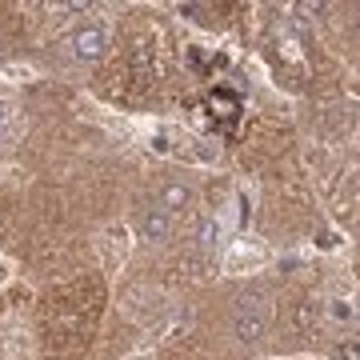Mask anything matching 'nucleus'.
<instances>
[{
	"instance_id": "nucleus-1",
	"label": "nucleus",
	"mask_w": 360,
	"mask_h": 360,
	"mask_svg": "<svg viewBox=\"0 0 360 360\" xmlns=\"http://www.w3.org/2000/svg\"><path fill=\"white\" fill-rule=\"evenodd\" d=\"M232 333L245 345H257L260 336L269 333V312H264L260 296H240L236 300V309H232Z\"/></svg>"
},
{
	"instance_id": "nucleus-2",
	"label": "nucleus",
	"mask_w": 360,
	"mask_h": 360,
	"mask_svg": "<svg viewBox=\"0 0 360 360\" xmlns=\"http://www.w3.org/2000/svg\"><path fill=\"white\" fill-rule=\"evenodd\" d=\"M68 49H72L77 60L92 65V60H101L104 49H108V32H104L101 25H80L77 32H72V40H68Z\"/></svg>"
},
{
	"instance_id": "nucleus-3",
	"label": "nucleus",
	"mask_w": 360,
	"mask_h": 360,
	"mask_svg": "<svg viewBox=\"0 0 360 360\" xmlns=\"http://www.w3.org/2000/svg\"><path fill=\"white\" fill-rule=\"evenodd\" d=\"M193 205V188L188 184H180V180H172V184H165L160 188V200H156V208H165L168 217H176L180 208Z\"/></svg>"
},
{
	"instance_id": "nucleus-4",
	"label": "nucleus",
	"mask_w": 360,
	"mask_h": 360,
	"mask_svg": "<svg viewBox=\"0 0 360 360\" xmlns=\"http://www.w3.org/2000/svg\"><path fill=\"white\" fill-rule=\"evenodd\" d=\"M141 232H144V240H165L168 232H172V217H168L165 208H148L141 220Z\"/></svg>"
},
{
	"instance_id": "nucleus-5",
	"label": "nucleus",
	"mask_w": 360,
	"mask_h": 360,
	"mask_svg": "<svg viewBox=\"0 0 360 360\" xmlns=\"http://www.w3.org/2000/svg\"><path fill=\"white\" fill-rule=\"evenodd\" d=\"M196 240H200V248H217L220 224H217V220H205V224H200V232H196Z\"/></svg>"
},
{
	"instance_id": "nucleus-6",
	"label": "nucleus",
	"mask_w": 360,
	"mask_h": 360,
	"mask_svg": "<svg viewBox=\"0 0 360 360\" xmlns=\"http://www.w3.org/2000/svg\"><path fill=\"white\" fill-rule=\"evenodd\" d=\"M136 77H148V44H136Z\"/></svg>"
},
{
	"instance_id": "nucleus-7",
	"label": "nucleus",
	"mask_w": 360,
	"mask_h": 360,
	"mask_svg": "<svg viewBox=\"0 0 360 360\" xmlns=\"http://www.w3.org/2000/svg\"><path fill=\"white\" fill-rule=\"evenodd\" d=\"M312 321H316V316H312V304H309V300H304V304H296V324H300V328H309Z\"/></svg>"
},
{
	"instance_id": "nucleus-8",
	"label": "nucleus",
	"mask_w": 360,
	"mask_h": 360,
	"mask_svg": "<svg viewBox=\"0 0 360 360\" xmlns=\"http://www.w3.org/2000/svg\"><path fill=\"white\" fill-rule=\"evenodd\" d=\"M333 316H336V321H352V309H348L345 300H336V304H333Z\"/></svg>"
},
{
	"instance_id": "nucleus-9",
	"label": "nucleus",
	"mask_w": 360,
	"mask_h": 360,
	"mask_svg": "<svg viewBox=\"0 0 360 360\" xmlns=\"http://www.w3.org/2000/svg\"><path fill=\"white\" fill-rule=\"evenodd\" d=\"M340 360H356V345H345V348H340Z\"/></svg>"
},
{
	"instance_id": "nucleus-10",
	"label": "nucleus",
	"mask_w": 360,
	"mask_h": 360,
	"mask_svg": "<svg viewBox=\"0 0 360 360\" xmlns=\"http://www.w3.org/2000/svg\"><path fill=\"white\" fill-rule=\"evenodd\" d=\"M4 124H8V104L0 101V132H4Z\"/></svg>"
}]
</instances>
